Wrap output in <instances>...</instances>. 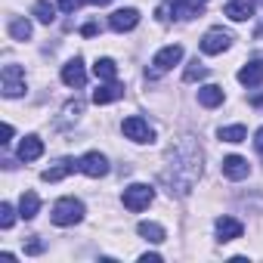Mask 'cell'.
I'll list each match as a JSON object with an SVG mask.
<instances>
[{
  "label": "cell",
  "instance_id": "1",
  "mask_svg": "<svg viewBox=\"0 0 263 263\" xmlns=\"http://www.w3.org/2000/svg\"><path fill=\"white\" fill-rule=\"evenodd\" d=\"M201 177V149L192 143V140H183L171 158H167V167L161 171V180L167 183V192L174 195H189L195 180Z\"/></svg>",
  "mask_w": 263,
  "mask_h": 263
},
{
  "label": "cell",
  "instance_id": "2",
  "mask_svg": "<svg viewBox=\"0 0 263 263\" xmlns=\"http://www.w3.org/2000/svg\"><path fill=\"white\" fill-rule=\"evenodd\" d=\"M53 223L56 226H74V223H81L84 220V201H78V198H59L56 204H53Z\"/></svg>",
  "mask_w": 263,
  "mask_h": 263
},
{
  "label": "cell",
  "instance_id": "3",
  "mask_svg": "<svg viewBox=\"0 0 263 263\" xmlns=\"http://www.w3.org/2000/svg\"><path fill=\"white\" fill-rule=\"evenodd\" d=\"M0 90H4L7 99H16L25 93V68L22 65H4L0 71Z\"/></svg>",
  "mask_w": 263,
  "mask_h": 263
},
{
  "label": "cell",
  "instance_id": "4",
  "mask_svg": "<svg viewBox=\"0 0 263 263\" xmlns=\"http://www.w3.org/2000/svg\"><path fill=\"white\" fill-rule=\"evenodd\" d=\"M152 198H155V189L149 186V183H134V186H127L124 189V208L127 211H146L149 204H152Z\"/></svg>",
  "mask_w": 263,
  "mask_h": 263
},
{
  "label": "cell",
  "instance_id": "5",
  "mask_svg": "<svg viewBox=\"0 0 263 263\" xmlns=\"http://www.w3.org/2000/svg\"><path fill=\"white\" fill-rule=\"evenodd\" d=\"M121 130H124V137H127V140H134V143H152V140H155V130H152L149 121H143L140 115L124 118Z\"/></svg>",
  "mask_w": 263,
  "mask_h": 263
},
{
  "label": "cell",
  "instance_id": "6",
  "mask_svg": "<svg viewBox=\"0 0 263 263\" xmlns=\"http://www.w3.org/2000/svg\"><path fill=\"white\" fill-rule=\"evenodd\" d=\"M180 59H183V47H180V44H171V47L158 50V53H155V59H152V71H149V78L171 71V68H174Z\"/></svg>",
  "mask_w": 263,
  "mask_h": 263
},
{
  "label": "cell",
  "instance_id": "7",
  "mask_svg": "<svg viewBox=\"0 0 263 263\" xmlns=\"http://www.w3.org/2000/svg\"><path fill=\"white\" fill-rule=\"evenodd\" d=\"M78 167H81V174H87V177L99 180V177H105V174H108V158H105L102 152H87V155H81V158H78Z\"/></svg>",
  "mask_w": 263,
  "mask_h": 263
},
{
  "label": "cell",
  "instance_id": "8",
  "mask_svg": "<svg viewBox=\"0 0 263 263\" xmlns=\"http://www.w3.org/2000/svg\"><path fill=\"white\" fill-rule=\"evenodd\" d=\"M229 44H232V34H229V31H223V28H211V31H204V37H201V53L217 56V53H223Z\"/></svg>",
  "mask_w": 263,
  "mask_h": 263
},
{
  "label": "cell",
  "instance_id": "9",
  "mask_svg": "<svg viewBox=\"0 0 263 263\" xmlns=\"http://www.w3.org/2000/svg\"><path fill=\"white\" fill-rule=\"evenodd\" d=\"M137 25H140V13H137L134 7H127V10H115V13H111V19H108V28H111V31H118V34L134 31Z\"/></svg>",
  "mask_w": 263,
  "mask_h": 263
},
{
  "label": "cell",
  "instance_id": "10",
  "mask_svg": "<svg viewBox=\"0 0 263 263\" xmlns=\"http://www.w3.org/2000/svg\"><path fill=\"white\" fill-rule=\"evenodd\" d=\"M62 84H68V87H74V90H81V87L87 84V68H84V62H81L78 56L62 65Z\"/></svg>",
  "mask_w": 263,
  "mask_h": 263
},
{
  "label": "cell",
  "instance_id": "11",
  "mask_svg": "<svg viewBox=\"0 0 263 263\" xmlns=\"http://www.w3.org/2000/svg\"><path fill=\"white\" fill-rule=\"evenodd\" d=\"M220 171H223L226 180H245V177L251 174V164H248L241 155H226L223 164H220Z\"/></svg>",
  "mask_w": 263,
  "mask_h": 263
},
{
  "label": "cell",
  "instance_id": "12",
  "mask_svg": "<svg viewBox=\"0 0 263 263\" xmlns=\"http://www.w3.org/2000/svg\"><path fill=\"white\" fill-rule=\"evenodd\" d=\"M74 171H81L78 161H74V158H62V161H56L53 167L44 171V180H47V183H59V180H65L68 174H74Z\"/></svg>",
  "mask_w": 263,
  "mask_h": 263
},
{
  "label": "cell",
  "instance_id": "13",
  "mask_svg": "<svg viewBox=\"0 0 263 263\" xmlns=\"http://www.w3.org/2000/svg\"><path fill=\"white\" fill-rule=\"evenodd\" d=\"M241 232H245V226L235 217H220L217 220V238L220 241H235V238H241Z\"/></svg>",
  "mask_w": 263,
  "mask_h": 263
},
{
  "label": "cell",
  "instance_id": "14",
  "mask_svg": "<svg viewBox=\"0 0 263 263\" xmlns=\"http://www.w3.org/2000/svg\"><path fill=\"white\" fill-rule=\"evenodd\" d=\"M223 13H226L232 22H245V19L254 16V4H251V0H226Z\"/></svg>",
  "mask_w": 263,
  "mask_h": 263
},
{
  "label": "cell",
  "instance_id": "15",
  "mask_svg": "<svg viewBox=\"0 0 263 263\" xmlns=\"http://www.w3.org/2000/svg\"><path fill=\"white\" fill-rule=\"evenodd\" d=\"M41 155H44V140H41V137L31 134V137H25V140L19 143V158H22L25 164H28V161H37Z\"/></svg>",
  "mask_w": 263,
  "mask_h": 263
},
{
  "label": "cell",
  "instance_id": "16",
  "mask_svg": "<svg viewBox=\"0 0 263 263\" xmlns=\"http://www.w3.org/2000/svg\"><path fill=\"white\" fill-rule=\"evenodd\" d=\"M121 96H124V87L115 84V81H105L99 90H93V102H96V105H108V102H115V99H121Z\"/></svg>",
  "mask_w": 263,
  "mask_h": 263
},
{
  "label": "cell",
  "instance_id": "17",
  "mask_svg": "<svg viewBox=\"0 0 263 263\" xmlns=\"http://www.w3.org/2000/svg\"><path fill=\"white\" fill-rule=\"evenodd\" d=\"M238 81H241L245 87H257V84H263V59L248 62V65L238 71Z\"/></svg>",
  "mask_w": 263,
  "mask_h": 263
},
{
  "label": "cell",
  "instance_id": "18",
  "mask_svg": "<svg viewBox=\"0 0 263 263\" xmlns=\"http://www.w3.org/2000/svg\"><path fill=\"white\" fill-rule=\"evenodd\" d=\"M137 232L146 238V241H155V245H161L164 238H167V232H164V226L161 223H152V220H143L140 226H137Z\"/></svg>",
  "mask_w": 263,
  "mask_h": 263
},
{
  "label": "cell",
  "instance_id": "19",
  "mask_svg": "<svg viewBox=\"0 0 263 263\" xmlns=\"http://www.w3.org/2000/svg\"><path fill=\"white\" fill-rule=\"evenodd\" d=\"M198 102H201L204 108H217V105L223 102V87H217V84L201 87V90H198Z\"/></svg>",
  "mask_w": 263,
  "mask_h": 263
},
{
  "label": "cell",
  "instance_id": "20",
  "mask_svg": "<svg viewBox=\"0 0 263 263\" xmlns=\"http://www.w3.org/2000/svg\"><path fill=\"white\" fill-rule=\"evenodd\" d=\"M37 211H41V198H37V192H25L22 201H19V217H22V220H34Z\"/></svg>",
  "mask_w": 263,
  "mask_h": 263
},
{
  "label": "cell",
  "instance_id": "21",
  "mask_svg": "<svg viewBox=\"0 0 263 263\" xmlns=\"http://www.w3.org/2000/svg\"><path fill=\"white\" fill-rule=\"evenodd\" d=\"M201 0H177V4H174V16L177 19H195L198 13H201Z\"/></svg>",
  "mask_w": 263,
  "mask_h": 263
},
{
  "label": "cell",
  "instance_id": "22",
  "mask_svg": "<svg viewBox=\"0 0 263 263\" xmlns=\"http://www.w3.org/2000/svg\"><path fill=\"white\" fill-rule=\"evenodd\" d=\"M93 74L99 78V81H115L118 78V65H115V59H96L93 62Z\"/></svg>",
  "mask_w": 263,
  "mask_h": 263
},
{
  "label": "cell",
  "instance_id": "23",
  "mask_svg": "<svg viewBox=\"0 0 263 263\" xmlns=\"http://www.w3.org/2000/svg\"><path fill=\"white\" fill-rule=\"evenodd\" d=\"M217 137H220L223 143H245V140H248V130H245L241 124H232V127H220Z\"/></svg>",
  "mask_w": 263,
  "mask_h": 263
},
{
  "label": "cell",
  "instance_id": "24",
  "mask_svg": "<svg viewBox=\"0 0 263 263\" xmlns=\"http://www.w3.org/2000/svg\"><path fill=\"white\" fill-rule=\"evenodd\" d=\"M10 37L13 41H28L31 37V22L28 19H10Z\"/></svg>",
  "mask_w": 263,
  "mask_h": 263
},
{
  "label": "cell",
  "instance_id": "25",
  "mask_svg": "<svg viewBox=\"0 0 263 263\" xmlns=\"http://www.w3.org/2000/svg\"><path fill=\"white\" fill-rule=\"evenodd\" d=\"M34 19H37V22H44V25L56 22V7H53V4H47V0H37V4H34Z\"/></svg>",
  "mask_w": 263,
  "mask_h": 263
},
{
  "label": "cell",
  "instance_id": "26",
  "mask_svg": "<svg viewBox=\"0 0 263 263\" xmlns=\"http://www.w3.org/2000/svg\"><path fill=\"white\" fill-rule=\"evenodd\" d=\"M201 78H208V65L198 62V59H192V62L186 65V71H183V81L192 84V81H201Z\"/></svg>",
  "mask_w": 263,
  "mask_h": 263
},
{
  "label": "cell",
  "instance_id": "27",
  "mask_svg": "<svg viewBox=\"0 0 263 263\" xmlns=\"http://www.w3.org/2000/svg\"><path fill=\"white\" fill-rule=\"evenodd\" d=\"M16 223V211H13V204H0V226H4V229H10Z\"/></svg>",
  "mask_w": 263,
  "mask_h": 263
},
{
  "label": "cell",
  "instance_id": "28",
  "mask_svg": "<svg viewBox=\"0 0 263 263\" xmlns=\"http://www.w3.org/2000/svg\"><path fill=\"white\" fill-rule=\"evenodd\" d=\"M81 111H84V102H81V99H74V102H68V105H65V121H71V118H78Z\"/></svg>",
  "mask_w": 263,
  "mask_h": 263
},
{
  "label": "cell",
  "instance_id": "29",
  "mask_svg": "<svg viewBox=\"0 0 263 263\" xmlns=\"http://www.w3.org/2000/svg\"><path fill=\"white\" fill-rule=\"evenodd\" d=\"M81 4H87V0H59V7H62L65 13H74V10H78Z\"/></svg>",
  "mask_w": 263,
  "mask_h": 263
},
{
  "label": "cell",
  "instance_id": "30",
  "mask_svg": "<svg viewBox=\"0 0 263 263\" xmlns=\"http://www.w3.org/2000/svg\"><path fill=\"white\" fill-rule=\"evenodd\" d=\"M81 34H84V37H93V34H99V25H96V22H87V25L81 28Z\"/></svg>",
  "mask_w": 263,
  "mask_h": 263
},
{
  "label": "cell",
  "instance_id": "31",
  "mask_svg": "<svg viewBox=\"0 0 263 263\" xmlns=\"http://www.w3.org/2000/svg\"><path fill=\"white\" fill-rule=\"evenodd\" d=\"M254 149H257V152L263 155V127H260L257 134H254Z\"/></svg>",
  "mask_w": 263,
  "mask_h": 263
},
{
  "label": "cell",
  "instance_id": "32",
  "mask_svg": "<svg viewBox=\"0 0 263 263\" xmlns=\"http://www.w3.org/2000/svg\"><path fill=\"white\" fill-rule=\"evenodd\" d=\"M25 251H28V254H41V251H44V245L37 241V235H34V241H28V248H25Z\"/></svg>",
  "mask_w": 263,
  "mask_h": 263
},
{
  "label": "cell",
  "instance_id": "33",
  "mask_svg": "<svg viewBox=\"0 0 263 263\" xmlns=\"http://www.w3.org/2000/svg\"><path fill=\"white\" fill-rule=\"evenodd\" d=\"M10 140H13V127H10V124H4V140H0V143L10 146Z\"/></svg>",
  "mask_w": 263,
  "mask_h": 263
},
{
  "label": "cell",
  "instance_id": "34",
  "mask_svg": "<svg viewBox=\"0 0 263 263\" xmlns=\"http://www.w3.org/2000/svg\"><path fill=\"white\" fill-rule=\"evenodd\" d=\"M140 260H143V263H158V260H161V254H143Z\"/></svg>",
  "mask_w": 263,
  "mask_h": 263
},
{
  "label": "cell",
  "instance_id": "35",
  "mask_svg": "<svg viewBox=\"0 0 263 263\" xmlns=\"http://www.w3.org/2000/svg\"><path fill=\"white\" fill-rule=\"evenodd\" d=\"M251 105H263V93H257V96H251Z\"/></svg>",
  "mask_w": 263,
  "mask_h": 263
},
{
  "label": "cell",
  "instance_id": "36",
  "mask_svg": "<svg viewBox=\"0 0 263 263\" xmlns=\"http://www.w3.org/2000/svg\"><path fill=\"white\" fill-rule=\"evenodd\" d=\"M87 4H93V7H105V4H111V0H87Z\"/></svg>",
  "mask_w": 263,
  "mask_h": 263
},
{
  "label": "cell",
  "instance_id": "37",
  "mask_svg": "<svg viewBox=\"0 0 263 263\" xmlns=\"http://www.w3.org/2000/svg\"><path fill=\"white\" fill-rule=\"evenodd\" d=\"M260 4H263V0H260Z\"/></svg>",
  "mask_w": 263,
  "mask_h": 263
},
{
  "label": "cell",
  "instance_id": "38",
  "mask_svg": "<svg viewBox=\"0 0 263 263\" xmlns=\"http://www.w3.org/2000/svg\"><path fill=\"white\" fill-rule=\"evenodd\" d=\"M201 4H204V0H201Z\"/></svg>",
  "mask_w": 263,
  "mask_h": 263
}]
</instances>
